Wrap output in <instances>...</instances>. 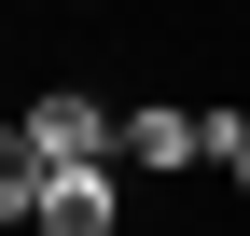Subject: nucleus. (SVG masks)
I'll list each match as a JSON object with an SVG mask.
<instances>
[{
	"mask_svg": "<svg viewBox=\"0 0 250 236\" xmlns=\"http://www.w3.org/2000/svg\"><path fill=\"white\" fill-rule=\"evenodd\" d=\"M14 125H28V153H42V167H125V111L98 98V83H42Z\"/></svg>",
	"mask_w": 250,
	"mask_h": 236,
	"instance_id": "obj_1",
	"label": "nucleus"
},
{
	"mask_svg": "<svg viewBox=\"0 0 250 236\" xmlns=\"http://www.w3.org/2000/svg\"><path fill=\"white\" fill-rule=\"evenodd\" d=\"M28 236H125V167H56Z\"/></svg>",
	"mask_w": 250,
	"mask_h": 236,
	"instance_id": "obj_3",
	"label": "nucleus"
},
{
	"mask_svg": "<svg viewBox=\"0 0 250 236\" xmlns=\"http://www.w3.org/2000/svg\"><path fill=\"white\" fill-rule=\"evenodd\" d=\"M70 14H111V0H70Z\"/></svg>",
	"mask_w": 250,
	"mask_h": 236,
	"instance_id": "obj_6",
	"label": "nucleus"
},
{
	"mask_svg": "<svg viewBox=\"0 0 250 236\" xmlns=\"http://www.w3.org/2000/svg\"><path fill=\"white\" fill-rule=\"evenodd\" d=\"M42 181L56 167L28 153V125H0V222H42Z\"/></svg>",
	"mask_w": 250,
	"mask_h": 236,
	"instance_id": "obj_4",
	"label": "nucleus"
},
{
	"mask_svg": "<svg viewBox=\"0 0 250 236\" xmlns=\"http://www.w3.org/2000/svg\"><path fill=\"white\" fill-rule=\"evenodd\" d=\"M195 167H208L195 98H125V181H195Z\"/></svg>",
	"mask_w": 250,
	"mask_h": 236,
	"instance_id": "obj_2",
	"label": "nucleus"
},
{
	"mask_svg": "<svg viewBox=\"0 0 250 236\" xmlns=\"http://www.w3.org/2000/svg\"><path fill=\"white\" fill-rule=\"evenodd\" d=\"M223 181H236V209H250V153H236V167H223Z\"/></svg>",
	"mask_w": 250,
	"mask_h": 236,
	"instance_id": "obj_5",
	"label": "nucleus"
}]
</instances>
